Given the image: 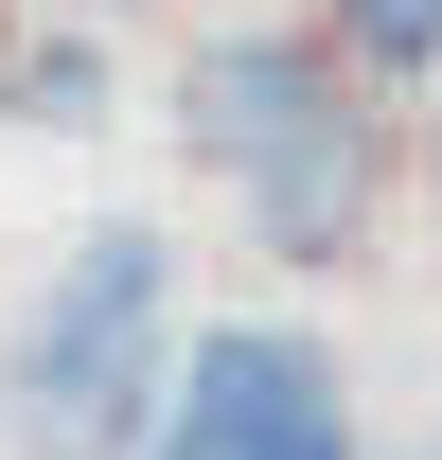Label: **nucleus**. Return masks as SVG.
I'll use <instances>...</instances> for the list:
<instances>
[{
    "instance_id": "obj_1",
    "label": "nucleus",
    "mask_w": 442,
    "mask_h": 460,
    "mask_svg": "<svg viewBox=\"0 0 442 460\" xmlns=\"http://www.w3.org/2000/svg\"><path fill=\"white\" fill-rule=\"evenodd\" d=\"M195 142L248 177V213L283 248H354L372 230V142H354V107H336L319 54H266V36L195 54Z\"/></svg>"
},
{
    "instance_id": "obj_2",
    "label": "nucleus",
    "mask_w": 442,
    "mask_h": 460,
    "mask_svg": "<svg viewBox=\"0 0 442 460\" xmlns=\"http://www.w3.org/2000/svg\"><path fill=\"white\" fill-rule=\"evenodd\" d=\"M160 390V230H89L36 301V354H18V443L36 460H124Z\"/></svg>"
},
{
    "instance_id": "obj_3",
    "label": "nucleus",
    "mask_w": 442,
    "mask_h": 460,
    "mask_svg": "<svg viewBox=\"0 0 442 460\" xmlns=\"http://www.w3.org/2000/svg\"><path fill=\"white\" fill-rule=\"evenodd\" d=\"M142 460H354V407H336V372L301 337L248 319V337H195V372H177Z\"/></svg>"
},
{
    "instance_id": "obj_4",
    "label": "nucleus",
    "mask_w": 442,
    "mask_h": 460,
    "mask_svg": "<svg viewBox=\"0 0 442 460\" xmlns=\"http://www.w3.org/2000/svg\"><path fill=\"white\" fill-rule=\"evenodd\" d=\"M336 36H354V71H389V89H407V71H425V36H442V0H354Z\"/></svg>"
}]
</instances>
